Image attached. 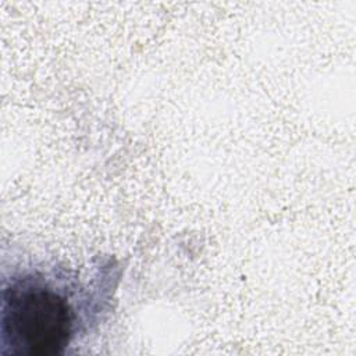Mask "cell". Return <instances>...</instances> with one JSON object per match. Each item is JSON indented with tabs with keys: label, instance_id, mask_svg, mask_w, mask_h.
<instances>
[{
	"label": "cell",
	"instance_id": "obj_1",
	"mask_svg": "<svg viewBox=\"0 0 356 356\" xmlns=\"http://www.w3.org/2000/svg\"><path fill=\"white\" fill-rule=\"evenodd\" d=\"M121 267L111 259L86 271L32 259L1 261L0 355H68L111 314Z\"/></svg>",
	"mask_w": 356,
	"mask_h": 356
}]
</instances>
